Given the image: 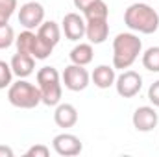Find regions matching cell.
I'll return each mask as SVG.
<instances>
[{
	"mask_svg": "<svg viewBox=\"0 0 159 157\" xmlns=\"http://www.w3.org/2000/svg\"><path fill=\"white\" fill-rule=\"evenodd\" d=\"M144 2H150V0H144Z\"/></svg>",
	"mask_w": 159,
	"mask_h": 157,
	"instance_id": "cell-27",
	"label": "cell"
},
{
	"mask_svg": "<svg viewBox=\"0 0 159 157\" xmlns=\"http://www.w3.org/2000/svg\"><path fill=\"white\" fill-rule=\"evenodd\" d=\"M37 35L44 43H48L50 46H56L59 43V39H61V28L57 26V22L46 20V22H43L39 28H37Z\"/></svg>",
	"mask_w": 159,
	"mask_h": 157,
	"instance_id": "cell-16",
	"label": "cell"
},
{
	"mask_svg": "<svg viewBox=\"0 0 159 157\" xmlns=\"http://www.w3.org/2000/svg\"><path fill=\"white\" fill-rule=\"evenodd\" d=\"M83 15H85V20L87 19H107L109 17V7L104 0H96L83 11Z\"/></svg>",
	"mask_w": 159,
	"mask_h": 157,
	"instance_id": "cell-18",
	"label": "cell"
},
{
	"mask_svg": "<svg viewBox=\"0 0 159 157\" xmlns=\"http://www.w3.org/2000/svg\"><path fill=\"white\" fill-rule=\"evenodd\" d=\"M109 35L107 19H87L85 20V37L91 44H102Z\"/></svg>",
	"mask_w": 159,
	"mask_h": 157,
	"instance_id": "cell-11",
	"label": "cell"
},
{
	"mask_svg": "<svg viewBox=\"0 0 159 157\" xmlns=\"http://www.w3.org/2000/svg\"><path fill=\"white\" fill-rule=\"evenodd\" d=\"M34 43H35V34H34L32 30H24L19 37H15L17 52H22V54H30V56H32Z\"/></svg>",
	"mask_w": 159,
	"mask_h": 157,
	"instance_id": "cell-19",
	"label": "cell"
},
{
	"mask_svg": "<svg viewBox=\"0 0 159 157\" xmlns=\"http://www.w3.org/2000/svg\"><path fill=\"white\" fill-rule=\"evenodd\" d=\"M19 22L26 30H35L44 22V7L39 2H26L19 9Z\"/></svg>",
	"mask_w": 159,
	"mask_h": 157,
	"instance_id": "cell-7",
	"label": "cell"
},
{
	"mask_svg": "<svg viewBox=\"0 0 159 157\" xmlns=\"http://www.w3.org/2000/svg\"><path fill=\"white\" fill-rule=\"evenodd\" d=\"M13 70H11V65L6 63V61H0V89H6L9 87L13 81Z\"/></svg>",
	"mask_w": 159,
	"mask_h": 157,
	"instance_id": "cell-22",
	"label": "cell"
},
{
	"mask_svg": "<svg viewBox=\"0 0 159 157\" xmlns=\"http://www.w3.org/2000/svg\"><path fill=\"white\" fill-rule=\"evenodd\" d=\"M7 100L11 105L19 109H34L39 104H43L39 87L26 81L24 78H19V81L7 87Z\"/></svg>",
	"mask_w": 159,
	"mask_h": 157,
	"instance_id": "cell-4",
	"label": "cell"
},
{
	"mask_svg": "<svg viewBox=\"0 0 159 157\" xmlns=\"http://www.w3.org/2000/svg\"><path fill=\"white\" fill-rule=\"evenodd\" d=\"M61 81L63 85L72 91V92H80V91H85L91 83V74L87 72L85 67L76 65V63H70L69 67H65L63 74H61Z\"/></svg>",
	"mask_w": 159,
	"mask_h": 157,
	"instance_id": "cell-5",
	"label": "cell"
},
{
	"mask_svg": "<svg viewBox=\"0 0 159 157\" xmlns=\"http://www.w3.org/2000/svg\"><path fill=\"white\" fill-rule=\"evenodd\" d=\"M37 87L41 91V100L48 107H56L61 102L63 83L57 69L54 67H41L37 70Z\"/></svg>",
	"mask_w": 159,
	"mask_h": 157,
	"instance_id": "cell-3",
	"label": "cell"
},
{
	"mask_svg": "<svg viewBox=\"0 0 159 157\" xmlns=\"http://www.w3.org/2000/svg\"><path fill=\"white\" fill-rule=\"evenodd\" d=\"M148 100L152 102L154 107H159V79L150 85V89H148Z\"/></svg>",
	"mask_w": 159,
	"mask_h": 157,
	"instance_id": "cell-24",
	"label": "cell"
},
{
	"mask_svg": "<svg viewBox=\"0 0 159 157\" xmlns=\"http://www.w3.org/2000/svg\"><path fill=\"white\" fill-rule=\"evenodd\" d=\"M115 89L122 98H133L143 89V76L135 70H122V74L115 79Z\"/></svg>",
	"mask_w": 159,
	"mask_h": 157,
	"instance_id": "cell-6",
	"label": "cell"
},
{
	"mask_svg": "<svg viewBox=\"0 0 159 157\" xmlns=\"http://www.w3.org/2000/svg\"><path fill=\"white\" fill-rule=\"evenodd\" d=\"M17 9V0H0V26L9 24L11 15Z\"/></svg>",
	"mask_w": 159,
	"mask_h": 157,
	"instance_id": "cell-20",
	"label": "cell"
},
{
	"mask_svg": "<svg viewBox=\"0 0 159 157\" xmlns=\"http://www.w3.org/2000/svg\"><path fill=\"white\" fill-rule=\"evenodd\" d=\"M74 2V7L76 9H80V11H85L93 2H96V0H72Z\"/></svg>",
	"mask_w": 159,
	"mask_h": 157,
	"instance_id": "cell-25",
	"label": "cell"
},
{
	"mask_svg": "<svg viewBox=\"0 0 159 157\" xmlns=\"http://www.w3.org/2000/svg\"><path fill=\"white\" fill-rule=\"evenodd\" d=\"M70 61L76 63V65H81V67H87L93 57H94V50H93V44L91 43H80L76 44L72 50H70Z\"/></svg>",
	"mask_w": 159,
	"mask_h": 157,
	"instance_id": "cell-15",
	"label": "cell"
},
{
	"mask_svg": "<svg viewBox=\"0 0 159 157\" xmlns=\"http://www.w3.org/2000/svg\"><path fill=\"white\" fill-rule=\"evenodd\" d=\"M131 122H133V128L137 131L146 133V131H152L157 126L159 115H157V111H156V107H152V105H141V107L135 109V113L131 117Z\"/></svg>",
	"mask_w": 159,
	"mask_h": 157,
	"instance_id": "cell-9",
	"label": "cell"
},
{
	"mask_svg": "<svg viewBox=\"0 0 159 157\" xmlns=\"http://www.w3.org/2000/svg\"><path fill=\"white\" fill-rule=\"evenodd\" d=\"M115 67H109V65H98L93 74H91V81L98 87V89H109L111 85H115Z\"/></svg>",
	"mask_w": 159,
	"mask_h": 157,
	"instance_id": "cell-14",
	"label": "cell"
},
{
	"mask_svg": "<svg viewBox=\"0 0 159 157\" xmlns=\"http://www.w3.org/2000/svg\"><path fill=\"white\" fill-rule=\"evenodd\" d=\"M11 70L17 78H28L30 74H34V69H35V57L30 56V54H22V52H17L13 57H11Z\"/></svg>",
	"mask_w": 159,
	"mask_h": 157,
	"instance_id": "cell-13",
	"label": "cell"
},
{
	"mask_svg": "<svg viewBox=\"0 0 159 157\" xmlns=\"http://www.w3.org/2000/svg\"><path fill=\"white\" fill-rule=\"evenodd\" d=\"M13 43H15V32H13V28L9 24L0 26V50L9 48Z\"/></svg>",
	"mask_w": 159,
	"mask_h": 157,
	"instance_id": "cell-21",
	"label": "cell"
},
{
	"mask_svg": "<svg viewBox=\"0 0 159 157\" xmlns=\"http://www.w3.org/2000/svg\"><path fill=\"white\" fill-rule=\"evenodd\" d=\"M139 54H143V41L131 32H122L113 39V67L119 70L129 69Z\"/></svg>",
	"mask_w": 159,
	"mask_h": 157,
	"instance_id": "cell-2",
	"label": "cell"
},
{
	"mask_svg": "<svg viewBox=\"0 0 159 157\" xmlns=\"http://www.w3.org/2000/svg\"><path fill=\"white\" fill-rule=\"evenodd\" d=\"M124 24L131 32L152 35L159 28V13L146 2H135L124 11Z\"/></svg>",
	"mask_w": 159,
	"mask_h": 157,
	"instance_id": "cell-1",
	"label": "cell"
},
{
	"mask_svg": "<svg viewBox=\"0 0 159 157\" xmlns=\"http://www.w3.org/2000/svg\"><path fill=\"white\" fill-rule=\"evenodd\" d=\"M54 122L63 129L74 128L78 122V109L72 104H61L59 102L56 105V111H54Z\"/></svg>",
	"mask_w": 159,
	"mask_h": 157,
	"instance_id": "cell-12",
	"label": "cell"
},
{
	"mask_svg": "<svg viewBox=\"0 0 159 157\" xmlns=\"http://www.w3.org/2000/svg\"><path fill=\"white\" fill-rule=\"evenodd\" d=\"M52 148L57 155L63 157H74L80 155L83 150V144L80 141V137H76L74 133H59L54 137L52 141Z\"/></svg>",
	"mask_w": 159,
	"mask_h": 157,
	"instance_id": "cell-8",
	"label": "cell"
},
{
	"mask_svg": "<svg viewBox=\"0 0 159 157\" xmlns=\"http://www.w3.org/2000/svg\"><path fill=\"white\" fill-rule=\"evenodd\" d=\"M0 157H13V150L9 146H0Z\"/></svg>",
	"mask_w": 159,
	"mask_h": 157,
	"instance_id": "cell-26",
	"label": "cell"
},
{
	"mask_svg": "<svg viewBox=\"0 0 159 157\" xmlns=\"http://www.w3.org/2000/svg\"><path fill=\"white\" fill-rule=\"evenodd\" d=\"M50 154V150H48V146H44V144H34V146H30L28 150H26V157H48Z\"/></svg>",
	"mask_w": 159,
	"mask_h": 157,
	"instance_id": "cell-23",
	"label": "cell"
},
{
	"mask_svg": "<svg viewBox=\"0 0 159 157\" xmlns=\"http://www.w3.org/2000/svg\"><path fill=\"white\" fill-rule=\"evenodd\" d=\"M143 67L150 72H159V46H150L143 52Z\"/></svg>",
	"mask_w": 159,
	"mask_h": 157,
	"instance_id": "cell-17",
	"label": "cell"
},
{
	"mask_svg": "<svg viewBox=\"0 0 159 157\" xmlns=\"http://www.w3.org/2000/svg\"><path fill=\"white\" fill-rule=\"evenodd\" d=\"M61 32L69 41H80L85 37V19L80 13H67L61 22Z\"/></svg>",
	"mask_w": 159,
	"mask_h": 157,
	"instance_id": "cell-10",
	"label": "cell"
}]
</instances>
